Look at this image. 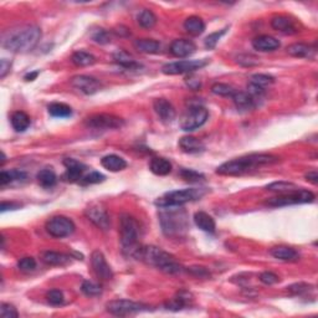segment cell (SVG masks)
<instances>
[{"mask_svg": "<svg viewBox=\"0 0 318 318\" xmlns=\"http://www.w3.org/2000/svg\"><path fill=\"white\" fill-rule=\"evenodd\" d=\"M41 29L36 25H25L9 30L3 36V46L11 52H29L39 44Z\"/></svg>", "mask_w": 318, "mask_h": 318, "instance_id": "cell-1", "label": "cell"}, {"mask_svg": "<svg viewBox=\"0 0 318 318\" xmlns=\"http://www.w3.org/2000/svg\"><path fill=\"white\" fill-rule=\"evenodd\" d=\"M280 158L272 154H247L244 157L231 159L225 162L216 169V173L220 175H243L247 172L264 166L279 163Z\"/></svg>", "mask_w": 318, "mask_h": 318, "instance_id": "cell-2", "label": "cell"}, {"mask_svg": "<svg viewBox=\"0 0 318 318\" xmlns=\"http://www.w3.org/2000/svg\"><path fill=\"white\" fill-rule=\"evenodd\" d=\"M133 257L170 275L182 272L183 270L172 255L157 246H140L135 250Z\"/></svg>", "mask_w": 318, "mask_h": 318, "instance_id": "cell-3", "label": "cell"}, {"mask_svg": "<svg viewBox=\"0 0 318 318\" xmlns=\"http://www.w3.org/2000/svg\"><path fill=\"white\" fill-rule=\"evenodd\" d=\"M140 224L129 214H122L120 217V234L121 245L123 254L133 256L135 250L140 247Z\"/></svg>", "mask_w": 318, "mask_h": 318, "instance_id": "cell-4", "label": "cell"}, {"mask_svg": "<svg viewBox=\"0 0 318 318\" xmlns=\"http://www.w3.org/2000/svg\"><path fill=\"white\" fill-rule=\"evenodd\" d=\"M207 194L204 188H190V189L168 191L163 196L155 200L154 204L159 208L182 207L189 202H195Z\"/></svg>", "mask_w": 318, "mask_h": 318, "instance_id": "cell-5", "label": "cell"}, {"mask_svg": "<svg viewBox=\"0 0 318 318\" xmlns=\"http://www.w3.org/2000/svg\"><path fill=\"white\" fill-rule=\"evenodd\" d=\"M161 209H163V211H161L159 217L164 234L173 236V235H179L187 229V215L184 210H176L173 207Z\"/></svg>", "mask_w": 318, "mask_h": 318, "instance_id": "cell-6", "label": "cell"}, {"mask_svg": "<svg viewBox=\"0 0 318 318\" xmlns=\"http://www.w3.org/2000/svg\"><path fill=\"white\" fill-rule=\"evenodd\" d=\"M316 196L310 190L306 189H299L287 191V193L280 194L279 196H273L266 200L265 204L269 207H288V205H296V204H307V203L314 202Z\"/></svg>", "mask_w": 318, "mask_h": 318, "instance_id": "cell-7", "label": "cell"}, {"mask_svg": "<svg viewBox=\"0 0 318 318\" xmlns=\"http://www.w3.org/2000/svg\"><path fill=\"white\" fill-rule=\"evenodd\" d=\"M209 117L208 111L202 106L191 107L185 112V114L181 120V128L185 132H193L198 129L207 122Z\"/></svg>", "mask_w": 318, "mask_h": 318, "instance_id": "cell-8", "label": "cell"}, {"mask_svg": "<svg viewBox=\"0 0 318 318\" xmlns=\"http://www.w3.org/2000/svg\"><path fill=\"white\" fill-rule=\"evenodd\" d=\"M45 229L52 237L63 239L70 236L75 231L76 226L71 219L63 216V215H57V216H54L48 220Z\"/></svg>", "mask_w": 318, "mask_h": 318, "instance_id": "cell-9", "label": "cell"}, {"mask_svg": "<svg viewBox=\"0 0 318 318\" xmlns=\"http://www.w3.org/2000/svg\"><path fill=\"white\" fill-rule=\"evenodd\" d=\"M209 63L208 58H202V60H182L175 61V63H169L162 67V72L166 75H183V73L194 72L196 70H200L202 67L207 66Z\"/></svg>", "mask_w": 318, "mask_h": 318, "instance_id": "cell-10", "label": "cell"}, {"mask_svg": "<svg viewBox=\"0 0 318 318\" xmlns=\"http://www.w3.org/2000/svg\"><path fill=\"white\" fill-rule=\"evenodd\" d=\"M148 306L143 305L140 302L129 301V300H114L110 301L106 305V310L114 316H128V314H134L138 312L148 311Z\"/></svg>", "mask_w": 318, "mask_h": 318, "instance_id": "cell-11", "label": "cell"}, {"mask_svg": "<svg viewBox=\"0 0 318 318\" xmlns=\"http://www.w3.org/2000/svg\"><path fill=\"white\" fill-rule=\"evenodd\" d=\"M85 125L86 127L93 129H117L125 126V121L114 114L100 113L88 117L85 121Z\"/></svg>", "mask_w": 318, "mask_h": 318, "instance_id": "cell-12", "label": "cell"}, {"mask_svg": "<svg viewBox=\"0 0 318 318\" xmlns=\"http://www.w3.org/2000/svg\"><path fill=\"white\" fill-rule=\"evenodd\" d=\"M85 215L91 223H93L98 229L101 230H108L111 226L110 215H108L107 210L102 207L98 203H92L86 208L85 210Z\"/></svg>", "mask_w": 318, "mask_h": 318, "instance_id": "cell-13", "label": "cell"}, {"mask_svg": "<svg viewBox=\"0 0 318 318\" xmlns=\"http://www.w3.org/2000/svg\"><path fill=\"white\" fill-rule=\"evenodd\" d=\"M70 84L73 88L85 93V95H93V93L98 92L100 88H101V82L98 80L87 75L73 76L70 80Z\"/></svg>", "mask_w": 318, "mask_h": 318, "instance_id": "cell-14", "label": "cell"}, {"mask_svg": "<svg viewBox=\"0 0 318 318\" xmlns=\"http://www.w3.org/2000/svg\"><path fill=\"white\" fill-rule=\"evenodd\" d=\"M91 265H92V269L95 275L102 281H108L113 277V272H112L111 266L106 261L105 255L101 251L96 250L91 255Z\"/></svg>", "mask_w": 318, "mask_h": 318, "instance_id": "cell-15", "label": "cell"}, {"mask_svg": "<svg viewBox=\"0 0 318 318\" xmlns=\"http://www.w3.org/2000/svg\"><path fill=\"white\" fill-rule=\"evenodd\" d=\"M271 26H272L273 30L284 32V34H287V35L297 34V32L300 31L296 22L287 15L273 16L272 20H271Z\"/></svg>", "mask_w": 318, "mask_h": 318, "instance_id": "cell-16", "label": "cell"}, {"mask_svg": "<svg viewBox=\"0 0 318 318\" xmlns=\"http://www.w3.org/2000/svg\"><path fill=\"white\" fill-rule=\"evenodd\" d=\"M195 50H196L195 44H194L191 40L176 39L173 41L172 45H170L169 51L174 57L184 58L193 55L194 52H195Z\"/></svg>", "mask_w": 318, "mask_h": 318, "instance_id": "cell-17", "label": "cell"}, {"mask_svg": "<svg viewBox=\"0 0 318 318\" xmlns=\"http://www.w3.org/2000/svg\"><path fill=\"white\" fill-rule=\"evenodd\" d=\"M64 166L66 167V173H65L64 178L66 179L67 182H71V183L82 179V175H84L85 170L87 169V167L85 166V164L80 163L78 161L72 158L65 159Z\"/></svg>", "mask_w": 318, "mask_h": 318, "instance_id": "cell-18", "label": "cell"}, {"mask_svg": "<svg viewBox=\"0 0 318 318\" xmlns=\"http://www.w3.org/2000/svg\"><path fill=\"white\" fill-rule=\"evenodd\" d=\"M153 108L163 122H172L175 118V108L166 98L154 100Z\"/></svg>", "mask_w": 318, "mask_h": 318, "instance_id": "cell-19", "label": "cell"}, {"mask_svg": "<svg viewBox=\"0 0 318 318\" xmlns=\"http://www.w3.org/2000/svg\"><path fill=\"white\" fill-rule=\"evenodd\" d=\"M252 46L257 51L267 52L277 50L281 46V44H280V41L276 37L270 36V35H260V36L255 37L252 40Z\"/></svg>", "mask_w": 318, "mask_h": 318, "instance_id": "cell-20", "label": "cell"}, {"mask_svg": "<svg viewBox=\"0 0 318 318\" xmlns=\"http://www.w3.org/2000/svg\"><path fill=\"white\" fill-rule=\"evenodd\" d=\"M179 147L185 153L189 154H196V153H202L205 149L204 144L198 138L191 137V135H185V137L179 140Z\"/></svg>", "mask_w": 318, "mask_h": 318, "instance_id": "cell-21", "label": "cell"}, {"mask_svg": "<svg viewBox=\"0 0 318 318\" xmlns=\"http://www.w3.org/2000/svg\"><path fill=\"white\" fill-rule=\"evenodd\" d=\"M193 301V296L187 291H181V292L176 293L175 297H173L169 302L166 303L167 310L172 311H181L187 306L190 305V302Z\"/></svg>", "mask_w": 318, "mask_h": 318, "instance_id": "cell-22", "label": "cell"}, {"mask_svg": "<svg viewBox=\"0 0 318 318\" xmlns=\"http://www.w3.org/2000/svg\"><path fill=\"white\" fill-rule=\"evenodd\" d=\"M270 255L273 256L275 259L281 261H296L299 260L300 255L296 250L292 249V247L288 246H275L270 250Z\"/></svg>", "mask_w": 318, "mask_h": 318, "instance_id": "cell-23", "label": "cell"}, {"mask_svg": "<svg viewBox=\"0 0 318 318\" xmlns=\"http://www.w3.org/2000/svg\"><path fill=\"white\" fill-rule=\"evenodd\" d=\"M41 260L49 266H65L70 263L71 257L63 252L56 251H45L41 255Z\"/></svg>", "mask_w": 318, "mask_h": 318, "instance_id": "cell-24", "label": "cell"}, {"mask_svg": "<svg viewBox=\"0 0 318 318\" xmlns=\"http://www.w3.org/2000/svg\"><path fill=\"white\" fill-rule=\"evenodd\" d=\"M234 104L236 105L237 108L240 110H254L256 107V98L250 95L249 92H243V91H236L235 95L231 97Z\"/></svg>", "mask_w": 318, "mask_h": 318, "instance_id": "cell-25", "label": "cell"}, {"mask_svg": "<svg viewBox=\"0 0 318 318\" xmlns=\"http://www.w3.org/2000/svg\"><path fill=\"white\" fill-rule=\"evenodd\" d=\"M101 164L105 169L110 170V172H120V170H123L127 167V162L122 157L116 154L105 155V157L101 159Z\"/></svg>", "mask_w": 318, "mask_h": 318, "instance_id": "cell-26", "label": "cell"}, {"mask_svg": "<svg viewBox=\"0 0 318 318\" xmlns=\"http://www.w3.org/2000/svg\"><path fill=\"white\" fill-rule=\"evenodd\" d=\"M194 223H195V225L198 226L200 230L210 232V234L215 232V229H216L215 220L210 216V215L204 213V211H198V213H195V215H194Z\"/></svg>", "mask_w": 318, "mask_h": 318, "instance_id": "cell-27", "label": "cell"}, {"mask_svg": "<svg viewBox=\"0 0 318 318\" xmlns=\"http://www.w3.org/2000/svg\"><path fill=\"white\" fill-rule=\"evenodd\" d=\"M135 50L143 54H158L161 51V44L159 41L152 39H137L133 43Z\"/></svg>", "mask_w": 318, "mask_h": 318, "instance_id": "cell-28", "label": "cell"}, {"mask_svg": "<svg viewBox=\"0 0 318 318\" xmlns=\"http://www.w3.org/2000/svg\"><path fill=\"white\" fill-rule=\"evenodd\" d=\"M10 122H11V126H13V128L15 129L16 132H24L30 127L31 121H30V117H29L25 112L16 111L11 114Z\"/></svg>", "mask_w": 318, "mask_h": 318, "instance_id": "cell-29", "label": "cell"}, {"mask_svg": "<svg viewBox=\"0 0 318 318\" xmlns=\"http://www.w3.org/2000/svg\"><path fill=\"white\" fill-rule=\"evenodd\" d=\"M151 170L155 175H168L172 172V163L166 158H153L151 161Z\"/></svg>", "mask_w": 318, "mask_h": 318, "instance_id": "cell-30", "label": "cell"}, {"mask_svg": "<svg viewBox=\"0 0 318 318\" xmlns=\"http://www.w3.org/2000/svg\"><path fill=\"white\" fill-rule=\"evenodd\" d=\"M184 29L189 32L190 35L198 36L202 35L205 30V24L202 17L199 16H189L184 22Z\"/></svg>", "mask_w": 318, "mask_h": 318, "instance_id": "cell-31", "label": "cell"}, {"mask_svg": "<svg viewBox=\"0 0 318 318\" xmlns=\"http://www.w3.org/2000/svg\"><path fill=\"white\" fill-rule=\"evenodd\" d=\"M113 60L116 61L118 65H121L122 67H125V69L135 70L140 67V65L135 63V60L132 57V55H129L128 52L123 51V50H118L117 52H114Z\"/></svg>", "mask_w": 318, "mask_h": 318, "instance_id": "cell-32", "label": "cell"}, {"mask_svg": "<svg viewBox=\"0 0 318 318\" xmlns=\"http://www.w3.org/2000/svg\"><path fill=\"white\" fill-rule=\"evenodd\" d=\"M287 54L293 56V57H311L312 54L314 52L313 49H311V46L306 45L302 43H296L290 45L286 49Z\"/></svg>", "mask_w": 318, "mask_h": 318, "instance_id": "cell-33", "label": "cell"}, {"mask_svg": "<svg viewBox=\"0 0 318 318\" xmlns=\"http://www.w3.org/2000/svg\"><path fill=\"white\" fill-rule=\"evenodd\" d=\"M137 23L143 29H152L157 24V16L149 9H143L137 15Z\"/></svg>", "mask_w": 318, "mask_h": 318, "instance_id": "cell-34", "label": "cell"}, {"mask_svg": "<svg viewBox=\"0 0 318 318\" xmlns=\"http://www.w3.org/2000/svg\"><path fill=\"white\" fill-rule=\"evenodd\" d=\"M24 179H26V173L22 172V170H3L0 173V185H3V187L9 183H13V182L24 181Z\"/></svg>", "mask_w": 318, "mask_h": 318, "instance_id": "cell-35", "label": "cell"}, {"mask_svg": "<svg viewBox=\"0 0 318 318\" xmlns=\"http://www.w3.org/2000/svg\"><path fill=\"white\" fill-rule=\"evenodd\" d=\"M36 178L39 184L44 188H52L57 183V176H56L55 172L52 169H49V168L40 170Z\"/></svg>", "mask_w": 318, "mask_h": 318, "instance_id": "cell-36", "label": "cell"}, {"mask_svg": "<svg viewBox=\"0 0 318 318\" xmlns=\"http://www.w3.org/2000/svg\"><path fill=\"white\" fill-rule=\"evenodd\" d=\"M49 113L52 117H57V118H66L72 114V108L66 104H61V102H55L51 104L48 107Z\"/></svg>", "mask_w": 318, "mask_h": 318, "instance_id": "cell-37", "label": "cell"}, {"mask_svg": "<svg viewBox=\"0 0 318 318\" xmlns=\"http://www.w3.org/2000/svg\"><path fill=\"white\" fill-rule=\"evenodd\" d=\"M71 61L76 66L78 67H86V66H91L96 63V58L95 56L90 52L86 51H76L75 54L72 55Z\"/></svg>", "mask_w": 318, "mask_h": 318, "instance_id": "cell-38", "label": "cell"}, {"mask_svg": "<svg viewBox=\"0 0 318 318\" xmlns=\"http://www.w3.org/2000/svg\"><path fill=\"white\" fill-rule=\"evenodd\" d=\"M299 189L296 184L290 183V182H275V183H271L266 187V190L269 191H277V193H287V191H292Z\"/></svg>", "mask_w": 318, "mask_h": 318, "instance_id": "cell-39", "label": "cell"}, {"mask_svg": "<svg viewBox=\"0 0 318 318\" xmlns=\"http://www.w3.org/2000/svg\"><path fill=\"white\" fill-rule=\"evenodd\" d=\"M211 92L216 96L232 97L235 95V92H236V90L228 84H215L213 85V87H211Z\"/></svg>", "mask_w": 318, "mask_h": 318, "instance_id": "cell-40", "label": "cell"}, {"mask_svg": "<svg viewBox=\"0 0 318 318\" xmlns=\"http://www.w3.org/2000/svg\"><path fill=\"white\" fill-rule=\"evenodd\" d=\"M81 291L88 297H95L102 293V287L92 281H84L81 286Z\"/></svg>", "mask_w": 318, "mask_h": 318, "instance_id": "cell-41", "label": "cell"}, {"mask_svg": "<svg viewBox=\"0 0 318 318\" xmlns=\"http://www.w3.org/2000/svg\"><path fill=\"white\" fill-rule=\"evenodd\" d=\"M181 176L185 182H189V183H198L200 181H204V175L193 169H182Z\"/></svg>", "mask_w": 318, "mask_h": 318, "instance_id": "cell-42", "label": "cell"}, {"mask_svg": "<svg viewBox=\"0 0 318 318\" xmlns=\"http://www.w3.org/2000/svg\"><path fill=\"white\" fill-rule=\"evenodd\" d=\"M251 84L257 85L260 87H265L267 85H271L275 82V78L270 75H265V73H256V75L251 76Z\"/></svg>", "mask_w": 318, "mask_h": 318, "instance_id": "cell-43", "label": "cell"}, {"mask_svg": "<svg viewBox=\"0 0 318 318\" xmlns=\"http://www.w3.org/2000/svg\"><path fill=\"white\" fill-rule=\"evenodd\" d=\"M226 30H228V28H224L223 30L220 31H216V32H213V34H210L209 36L205 39V48L209 49V50H213L215 49V46H216V44L219 43V40L222 39V36L224 34H225Z\"/></svg>", "mask_w": 318, "mask_h": 318, "instance_id": "cell-44", "label": "cell"}, {"mask_svg": "<svg viewBox=\"0 0 318 318\" xmlns=\"http://www.w3.org/2000/svg\"><path fill=\"white\" fill-rule=\"evenodd\" d=\"M313 286L308 284H303V282H299V284H293L291 286L287 287V291L291 294H294V296H301L303 293H307L308 291L312 290Z\"/></svg>", "mask_w": 318, "mask_h": 318, "instance_id": "cell-45", "label": "cell"}, {"mask_svg": "<svg viewBox=\"0 0 318 318\" xmlns=\"http://www.w3.org/2000/svg\"><path fill=\"white\" fill-rule=\"evenodd\" d=\"M17 267L23 272H31V271L36 269V261H35L34 257H23L17 263Z\"/></svg>", "mask_w": 318, "mask_h": 318, "instance_id": "cell-46", "label": "cell"}, {"mask_svg": "<svg viewBox=\"0 0 318 318\" xmlns=\"http://www.w3.org/2000/svg\"><path fill=\"white\" fill-rule=\"evenodd\" d=\"M48 302L52 306H60L64 303V293L60 290H51L46 294Z\"/></svg>", "mask_w": 318, "mask_h": 318, "instance_id": "cell-47", "label": "cell"}, {"mask_svg": "<svg viewBox=\"0 0 318 318\" xmlns=\"http://www.w3.org/2000/svg\"><path fill=\"white\" fill-rule=\"evenodd\" d=\"M0 316L2 318H17L19 313H17L16 308L10 303H2L0 306Z\"/></svg>", "mask_w": 318, "mask_h": 318, "instance_id": "cell-48", "label": "cell"}, {"mask_svg": "<svg viewBox=\"0 0 318 318\" xmlns=\"http://www.w3.org/2000/svg\"><path fill=\"white\" fill-rule=\"evenodd\" d=\"M92 40L97 44H101V45H105V44H108L111 41V36L107 31L104 30V29H98V30L92 32Z\"/></svg>", "mask_w": 318, "mask_h": 318, "instance_id": "cell-49", "label": "cell"}, {"mask_svg": "<svg viewBox=\"0 0 318 318\" xmlns=\"http://www.w3.org/2000/svg\"><path fill=\"white\" fill-rule=\"evenodd\" d=\"M105 175L98 172H91L90 174L82 176V183L84 184H97L105 181Z\"/></svg>", "mask_w": 318, "mask_h": 318, "instance_id": "cell-50", "label": "cell"}, {"mask_svg": "<svg viewBox=\"0 0 318 318\" xmlns=\"http://www.w3.org/2000/svg\"><path fill=\"white\" fill-rule=\"evenodd\" d=\"M188 272L190 273V275H193L194 277H199V279H208L209 276H210V272L205 269V267H202V266H191V267H188Z\"/></svg>", "mask_w": 318, "mask_h": 318, "instance_id": "cell-51", "label": "cell"}, {"mask_svg": "<svg viewBox=\"0 0 318 318\" xmlns=\"http://www.w3.org/2000/svg\"><path fill=\"white\" fill-rule=\"evenodd\" d=\"M260 281L263 282V284L265 285H275L277 284V282L280 281V277L276 273L273 272H270V271H265V272H263L260 275Z\"/></svg>", "mask_w": 318, "mask_h": 318, "instance_id": "cell-52", "label": "cell"}, {"mask_svg": "<svg viewBox=\"0 0 318 318\" xmlns=\"http://www.w3.org/2000/svg\"><path fill=\"white\" fill-rule=\"evenodd\" d=\"M10 67H11V63L7 58H3L0 61V78H4L5 76L8 75V72L10 71Z\"/></svg>", "mask_w": 318, "mask_h": 318, "instance_id": "cell-53", "label": "cell"}, {"mask_svg": "<svg viewBox=\"0 0 318 318\" xmlns=\"http://www.w3.org/2000/svg\"><path fill=\"white\" fill-rule=\"evenodd\" d=\"M241 57L245 58V60L237 58V63L244 65V66H254V65L259 64V61L256 60V57H254V56H251V55H243Z\"/></svg>", "mask_w": 318, "mask_h": 318, "instance_id": "cell-54", "label": "cell"}, {"mask_svg": "<svg viewBox=\"0 0 318 318\" xmlns=\"http://www.w3.org/2000/svg\"><path fill=\"white\" fill-rule=\"evenodd\" d=\"M22 205L17 204V203H8V202H3L2 203V207H0V210L2 213L7 210H15V209H19Z\"/></svg>", "mask_w": 318, "mask_h": 318, "instance_id": "cell-55", "label": "cell"}, {"mask_svg": "<svg viewBox=\"0 0 318 318\" xmlns=\"http://www.w3.org/2000/svg\"><path fill=\"white\" fill-rule=\"evenodd\" d=\"M305 178H306V181H307V182H310V183L316 185L318 183V173H317V170L316 169L310 170V172H308L307 174L305 175Z\"/></svg>", "mask_w": 318, "mask_h": 318, "instance_id": "cell-56", "label": "cell"}, {"mask_svg": "<svg viewBox=\"0 0 318 318\" xmlns=\"http://www.w3.org/2000/svg\"><path fill=\"white\" fill-rule=\"evenodd\" d=\"M187 85L189 86L191 90H199L200 87H202V82H200V80L198 78H187Z\"/></svg>", "mask_w": 318, "mask_h": 318, "instance_id": "cell-57", "label": "cell"}, {"mask_svg": "<svg viewBox=\"0 0 318 318\" xmlns=\"http://www.w3.org/2000/svg\"><path fill=\"white\" fill-rule=\"evenodd\" d=\"M37 76H39V71H34L31 73H28V75H25L24 78H25V81H34Z\"/></svg>", "mask_w": 318, "mask_h": 318, "instance_id": "cell-58", "label": "cell"}]
</instances>
